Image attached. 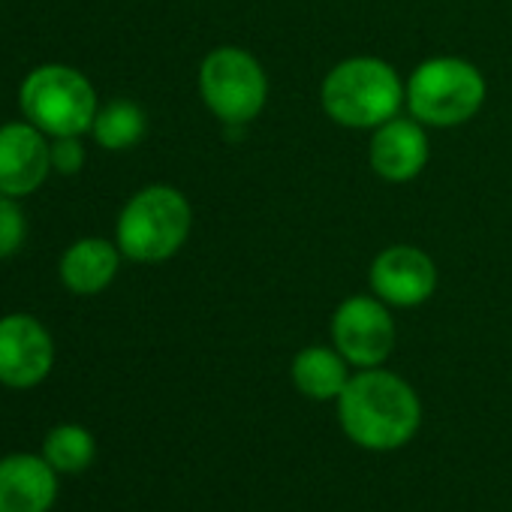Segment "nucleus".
Instances as JSON below:
<instances>
[{"label": "nucleus", "mask_w": 512, "mask_h": 512, "mask_svg": "<svg viewBox=\"0 0 512 512\" xmlns=\"http://www.w3.org/2000/svg\"><path fill=\"white\" fill-rule=\"evenodd\" d=\"M407 85L398 70L374 55H356L335 64L323 85V112L347 130H377L404 106Z\"/></svg>", "instance_id": "2"}, {"label": "nucleus", "mask_w": 512, "mask_h": 512, "mask_svg": "<svg viewBox=\"0 0 512 512\" xmlns=\"http://www.w3.org/2000/svg\"><path fill=\"white\" fill-rule=\"evenodd\" d=\"M28 238V220L19 199L0 193V260L19 253Z\"/></svg>", "instance_id": "17"}, {"label": "nucleus", "mask_w": 512, "mask_h": 512, "mask_svg": "<svg viewBox=\"0 0 512 512\" xmlns=\"http://www.w3.org/2000/svg\"><path fill=\"white\" fill-rule=\"evenodd\" d=\"M58 497V470L40 455L0 461V512H49Z\"/></svg>", "instance_id": "12"}, {"label": "nucleus", "mask_w": 512, "mask_h": 512, "mask_svg": "<svg viewBox=\"0 0 512 512\" xmlns=\"http://www.w3.org/2000/svg\"><path fill=\"white\" fill-rule=\"evenodd\" d=\"M193 229L190 199L169 184L133 193L115 223V244L133 263H166L187 244Z\"/></svg>", "instance_id": "3"}, {"label": "nucleus", "mask_w": 512, "mask_h": 512, "mask_svg": "<svg viewBox=\"0 0 512 512\" xmlns=\"http://www.w3.org/2000/svg\"><path fill=\"white\" fill-rule=\"evenodd\" d=\"M121 256L124 253L109 238H100V235L79 238L64 250L58 263L61 284L73 296H97L118 278Z\"/></svg>", "instance_id": "13"}, {"label": "nucleus", "mask_w": 512, "mask_h": 512, "mask_svg": "<svg viewBox=\"0 0 512 512\" xmlns=\"http://www.w3.org/2000/svg\"><path fill=\"white\" fill-rule=\"evenodd\" d=\"M332 347L353 368H380L395 347V320L377 296H350L332 314Z\"/></svg>", "instance_id": "7"}, {"label": "nucleus", "mask_w": 512, "mask_h": 512, "mask_svg": "<svg viewBox=\"0 0 512 512\" xmlns=\"http://www.w3.org/2000/svg\"><path fill=\"white\" fill-rule=\"evenodd\" d=\"M85 166V145L82 136H58L52 139V172L76 175Z\"/></svg>", "instance_id": "18"}, {"label": "nucleus", "mask_w": 512, "mask_h": 512, "mask_svg": "<svg viewBox=\"0 0 512 512\" xmlns=\"http://www.w3.org/2000/svg\"><path fill=\"white\" fill-rule=\"evenodd\" d=\"M368 284L389 308H419L437 293V266L416 244H389L374 256Z\"/></svg>", "instance_id": "8"}, {"label": "nucleus", "mask_w": 512, "mask_h": 512, "mask_svg": "<svg viewBox=\"0 0 512 512\" xmlns=\"http://www.w3.org/2000/svg\"><path fill=\"white\" fill-rule=\"evenodd\" d=\"M431 145L425 124H419L413 115L410 118H389L371 133L368 142V163L377 172V178L389 184H407L422 175L428 166Z\"/></svg>", "instance_id": "11"}, {"label": "nucleus", "mask_w": 512, "mask_h": 512, "mask_svg": "<svg viewBox=\"0 0 512 512\" xmlns=\"http://www.w3.org/2000/svg\"><path fill=\"white\" fill-rule=\"evenodd\" d=\"M199 94L217 121L244 127L269 103V76L247 49L217 46L199 64Z\"/></svg>", "instance_id": "6"}, {"label": "nucleus", "mask_w": 512, "mask_h": 512, "mask_svg": "<svg viewBox=\"0 0 512 512\" xmlns=\"http://www.w3.org/2000/svg\"><path fill=\"white\" fill-rule=\"evenodd\" d=\"M145 130H148V118L142 106H136L133 100H112L97 109L91 136L106 151H130L133 145L142 142Z\"/></svg>", "instance_id": "15"}, {"label": "nucleus", "mask_w": 512, "mask_h": 512, "mask_svg": "<svg viewBox=\"0 0 512 512\" xmlns=\"http://www.w3.org/2000/svg\"><path fill=\"white\" fill-rule=\"evenodd\" d=\"M347 359L335 347H305L296 353L290 377L293 386L311 401H338L350 383Z\"/></svg>", "instance_id": "14"}, {"label": "nucleus", "mask_w": 512, "mask_h": 512, "mask_svg": "<svg viewBox=\"0 0 512 512\" xmlns=\"http://www.w3.org/2000/svg\"><path fill=\"white\" fill-rule=\"evenodd\" d=\"M338 422L359 449L392 452L416 437L422 404L404 377L383 368H362L338 398Z\"/></svg>", "instance_id": "1"}, {"label": "nucleus", "mask_w": 512, "mask_h": 512, "mask_svg": "<svg viewBox=\"0 0 512 512\" xmlns=\"http://www.w3.org/2000/svg\"><path fill=\"white\" fill-rule=\"evenodd\" d=\"M55 365V341L31 314L0 317V383L10 389L40 386Z\"/></svg>", "instance_id": "9"}, {"label": "nucleus", "mask_w": 512, "mask_h": 512, "mask_svg": "<svg viewBox=\"0 0 512 512\" xmlns=\"http://www.w3.org/2000/svg\"><path fill=\"white\" fill-rule=\"evenodd\" d=\"M485 94V76L476 64L455 55H440L422 61L413 70L407 79L404 103L419 124L449 130L476 118Z\"/></svg>", "instance_id": "4"}, {"label": "nucleus", "mask_w": 512, "mask_h": 512, "mask_svg": "<svg viewBox=\"0 0 512 512\" xmlns=\"http://www.w3.org/2000/svg\"><path fill=\"white\" fill-rule=\"evenodd\" d=\"M19 106L25 121H31L49 139H58L91 133L100 100L82 70L67 64H43L22 79Z\"/></svg>", "instance_id": "5"}, {"label": "nucleus", "mask_w": 512, "mask_h": 512, "mask_svg": "<svg viewBox=\"0 0 512 512\" xmlns=\"http://www.w3.org/2000/svg\"><path fill=\"white\" fill-rule=\"evenodd\" d=\"M52 175V139L31 121L0 124V193L22 199Z\"/></svg>", "instance_id": "10"}, {"label": "nucleus", "mask_w": 512, "mask_h": 512, "mask_svg": "<svg viewBox=\"0 0 512 512\" xmlns=\"http://www.w3.org/2000/svg\"><path fill=\"white\" fill-rule=\"evenodd\" d=\"M97 443L94 434L82 425H58L43 443V458L58 473H82L94 461Z\"/></svg>", "instance_id": "16"}]
</instances>
